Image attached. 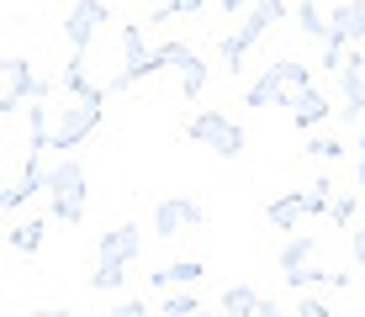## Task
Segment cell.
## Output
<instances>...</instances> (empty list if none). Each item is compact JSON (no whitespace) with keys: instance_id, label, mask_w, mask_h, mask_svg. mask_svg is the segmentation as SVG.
<instances>
[{"instance_id":"6da1fadb","label":"cell","mask_w":365,"mask_h":317,"mask_svg":"<svg viewBox=\"0 0 365 317\" xmlns=\"http://www.w3.org/2000/svg\"><path fill=\"white\" fill-rule=\"evenodd\" d=\"M275 21H286V0H255V6L244 11V16H238V27L222 37L217 43V53H222V69L228 74H238L244 69V58H249V48L259 43V37H265Z\"/></svg>"},{"instance_id":"7a4b0ae2","label":"cell","mask_w":365,"mask_h":317,"mask_svg":"<svg viewBox=\"0 0 365 317\" xmlns=\"http://www.w3.org/2000/svg\"><path fill=\"white\" fill-rule=\"evenodd\" d=\"M106 95H111L106 85H96L91 95L64 100V111L53 117V154H58V159H64L69 148H80L85 137H91L96 127H101V117H106Z\"/></svg>"},{"instance_id":"3957f363","label":"cell","mask_w":365,"mask_h":317,"mask_svg":"<svg viewBox=\"0 0 365 317\" xmlns=\"http://www.w3.org/2000/svg\"><path fill=\"white\" fill-rule=\"evenodd\" d=\"M275 264H281V281L292 291H307V286H334V270H323L318 264V238L312 233H292L275 254Z\"/></svg>"},{"instance_id":"277c9868","label":"cell","mask_w":365,"mask_h":317,"mask_svg":"<svg viewBox=\"0 0 365 317\" xmlns=\"http://www.w3.org/2000/svg\"><path fill=\"white\" fill-rule=\"evenodd\" d=\"M48 95H53V85L32 74V58H21V53H6V58H0V117H16L21 106L48 100Z\"/></svg>"},{"instance_id":"5b68a950","label":"cell","mask_w":365,"mask_h":317,"mask_svg":"<svg viewBox=\"0 0 365 317\" xmlns=\"http://www.w3.org/2000/svg\"><path fill=\"white\" fill-rule=\"evenodd\" d=\"M307 63L302 58H275L265 74L244 90V106H292L297 90H307Z\"/></svg>"},{"instance_id":"8992f818","label":"cell","mask_w":365,"mask_h":317,"mask_svg":"<svg viewBox=\"0 0 365 317\" xmlns=\"http://www.w3.org/2000/svg\"><path fill=\"white\" fill-rule=\"evenodd\" d=\"M85 164L80 159H58V164H48V201H53V217L58 222H85Z\"/></svg>"},{"instance_id":"52a82bcc","label":"cell","mask_w":365,"mask_h":317,"mask_svg":"<svg viewBox=\"0 0 365 317\" xmlns=\"http://www.w3.org/2000/svg\"><path fill=\"white\" fill-rule=\"evenodd\" d=\"M185 137L191 143H201V148H212L217 159H238L244 154V127H238L233 117H222V111H196L191 122H185Z\"/></svg>"},{"instance_id":"ba28073f","label":"cell","mask_w":365,"mask_h":317,"mask_svg":"<svg viewBox=\"0 0 365 317\" xmlns=\"http://www.w3.org/2000/svg\"><path fill=\"white\" fill-rule=\"evenodd\" d=\"M148 74H154V48L143 43V27H138V21H122V69L106 80V90L122 95V90H133L138 80H148Z\"/></svg>"},{"instance_id":"9c48e42d","label":"cell","mask_w":365,"mask_h":317,"mask_svg":"<svg viewBox=\"0 0 365 317\" xmlns=\"http://www.w3.org/2000/svg\"><path fill=\"white\" fill-rule=\"evenodd\" d=\"M207 222V207H201L196 196H165L154 207V238H180V233H191V227Z\"/></svg>"},{"instance_id":"30bf717a","label":"cell","mask_w":365,"mask_h":317,"mask_svg":"<svg viewBox=\"0 0 365 317\" xmlns=\"http://www.w3.org/2000/svg\"><path fill=\"white\" fill-rule=\"evenodd\" d=\"M106 16H111L106 0H74L69 16H64V43L74 48V53H85V48L96 43V32H101V21H106Z\"/></svg>"},{"instance_id":"8fae6325","label":"cell","mask_w":365,"mask_h":317,"mask_svg":"<svg viewBox=\"0 0 365 317\" xmlns=\"http://www.w3.org/2000/svg\"><path fill=\"white\" fill-rule=\"evenodd\" d=\"M339 90H344L339 117H344V122H360V117H365V53H360V48H349L344 69H339Z\"/></svg>"},{"instance_id":"7c38bea8","label":"cell","mask_w":365,"mask_h":317,"mask_svg":"<svg viewBox=\"0 0 365 317\" xmlns=\"http://www.w3.org/2000/svg\"><path fill=\"white\" fill-rule=\"evenodd\" d=\"M101 259H117V264H133L138 254H143V227L138 222H117V227H106L101 233V244H96Z\"/></svg>"},{"instance_id":"4fadbf2b","label":"cell","mask_w":365,"mask_h":317,"mask_svg":"<svg viewBox=\"0 0 365 317\" xmlns=\"http://www.w3.org/2000/svg\"><path fill=\"white\" fill-rule=\"evenodd\" d=\"M43 159H48V154H32V148H27V164H21L16 185L6 190V212H21L37 190H48V164H43Z\"/></svg>"},{"instance_id":"5bb4252c","label":"cell","mask_w":365,"mask_h":317,"mask_svg":"<svg viewBox=\"0 0 365 317\" xmlns=\"http://www.w3.org/2000/svg\"><path fill=\"white\" fill-rule=\"evenodd\" d=\"M329 32H334V43L360 48V37H365V0H339L334 16H329Z\"/></svg>"},{"instance_id":"9a60e30c","label":"cell","mask_w":365,"mask_h":317,"mask_svg":"<svg viewBox=\"0 0 365 317\" xmlns=\"http://www.w3.org/2000/svg\"><path fill=\"white\" fill-rule=\"evenodd\" d=\"M201 275H207V270H201V259H175V264H165V270L148 275V286H154V291H191Z\"/></svg>"},{"instance_id":"2e32d148","label":"cell","mask_w":365,"mask_h":317,"mask_svg":"<svg viewBox=\"0 0 365 317\" xmlns=\"http://www.w3.org/2000/svg\"><path fill=\"white\" fill-rule=\"evenodd\" d=\"M329 111H334V106H329V95H323V90H312V85L292 95V117H297V127H307V132L329 122Z\"/></svg>"},{"instance_id":"e0dca14e","label":"cell","mask_w":365,"mask_h":317,"mask_svg":"<svg viewBox=\"0 0 365 317\" xmlns=\"http://www.w3.org/2000/svg\"><path fill=\"white\" fill-rule=\"evenodd\" d=\"M265 217L275 233H297V222L307 217V207H302V190H286V196H275L270 207H265Z\"/></svg>"},{"instance_id":"ac0fdd59","label":"cell","mask_w":365,"mask_h":317,"mask_svg":"<svg viewBox=\"0 0 365 317\" xmlns=\"http://www.w3.org/2000/svg\"><path fill=\"white\" fill-rule=\"evenodd\" d=\"M201 63V53L191 43H159L154 48V74H165V69H175V74H191Z\"/></svg>"},{"instance_id":"d6986e66","label":"cell","mask_w":365,"mask_h":317,"mask_svg":"<svg viewBox=\"0 0 365 317\" xmlns=\"http://www.w3.org/2000/svg\"><path fill=\"white\" fill-rule=\"evenodd\" d=\"M259 301H265V296H259L255 286H228L217 296V312L222 317H259Z\"/></svg>"},{"instance_id":"ffe728a7","label":"cell","mask_w":365,"mask_h":317,"mask_svg":"<svg viewBox=\"0 0 365 317\" xmlns=\"http://www.w3.org/2000/svg\"><path fill=\"white\" fill-rule=\"evenodd\" d=\"M297 32L307 37V43H318V48L334 37V32H329V16L318 11V0H302V6H297Z\"/></svg>"},{"instance_id":"44dd1931","label":"cell","mask_w":365,"mask_h":317,"mask_svg":"<svg viewBox=\"0 0 365 317\" xmlns=\"http://www.w3.org/2000/svg\"><path fill=\"white\" fill-rule=\"evenodd\" d=\"M122 281H128V264L96 259V275H91V291H96V296H111V291H122Z\"/></svg>"},{"instance_id":"7402d4cb","label":"cell","mask_w":365,"mask_h":317,"mask_svg":"<svg viewBox=\"0 0 365 317\" xmlns=\"http://www.w3.org/2000/svg\"><path fill=\"white\" fill-rule=\"evenodd\" d=\"M43 233H48V222H43V217H27V222H16V227H11V238H6V244L16 249V254H37Z\"/></svg>"},{"instance_id":"603a6c76","label":"cell","mask_w":365,"mask_h":317,"mask_svg":"<svg viewBox=\"0 0 365 317\" xmlns=\"http://www.w3.org/2000/svg\"><path fill=\"white\" fill-rule=\"evenodd\" d=\"M159 312L165 317H201V301H196V291H170V296L159 301Z\"/></svg>"},{"instance_id":"cb8c5ba5","label":"cell","mask_w":365,"mask_h":317,"mask_svg":"<svg viewBox=\"0 0 365 317\" xmlns=\"http://www.w3.org/2000/svg\"><path fill=\"white\" fill-rule=\"evenodd\" d=\"M302 207H307V217H323V212H334V185H329V180L307 185V190H302Z\"/></svg>"},{"instance_id":"d4e9b609","label":"cell","mask_w":365,"mask_h":317,"mask_svg":"<svg viewBox=\"0 0 365 317\" xmlns=\"http://www.w3.org/2000/svg\"><path fill=\"white\" fill-rule=\"evenodd\" d=\"M207 6V0H165V6L148 11V21H175V16H196V11Z\"/></svg>"},{"instance_id":"484cf974","label":"cell","mask_w":365,"mask_h":317,"mask_svg":"<svg viewBox=\"0 0 365 317\" xmlns=\"http://www.w3.org/2000/svg\"><path fill=\"white\" fill-rule=\"evenodd\" d=\"M307 159H344V143L329 137V132H312L307 137Z\"/></svg>"},{"instance_id":"4316f807","label":"cell","mask_w":365,"mask_h":317,"mask_svg":"<svg viewBox=\"0 0 365 317\" xmlns=\"http://www.w3.org/2000/svg\"><path fill=\"white\" fill-rule=\"evenodd\" d=\"M207 80H212V69H207V58H201L191 74H180V95H185V100H196L201 90H207Z\"/></svg>"},{"instance_id":"83f0119b","label":"cell","mask_w":365,"mask_h":317,"mask_svg":"<svg viewBox=\"0 0 365 317\" xmlns=\"http://www.w3.org/2000/svg\"><path fill=\"white\" fill-rule=\"evenodd\" d=\"M355 201H360V190H349V196H334V212H329V217H334L339 227H349V217H355Z\"/></svg>"},{"instance_id":"f1b7e54d","label":"cell","mask_w":365,"mask_h":317,"mask_svg":"<svg viewBox=\"0 0 365 317\" xmlns=\"http://www.w3.org/2000/svg\"><path fill=\"white\" fill-rule=\"evenodd\" d=\"M106 317H148V301H117Z\"/></svg>"},{"instance_id":"f546056e","label":"cell","mask_w":365,"mask_h":317,"mask_svg":"<svg viewBox=\"0 0 365 317\" xmlns=\"http://www.w3.org/2000/svg\"><path fill=\"white\" fill-rule=\"evenodd\" d=\"M292 317H334V312H329V307H323V301H318V296H307V301H302V307H297Z\"/></svg>"},{"instance_id":"4dcf8cb0","label":"cell","mask_w":365,"mask_h":317,"mask_svg":"<svg viewBox=\"0 0 365 317\" xmlns=\"http://www.w3.org/2000/svg\"><path fill=\"white\" fill-rule=\"evenodd\" d=\"M355 190L365 196V137H360V154H355Z\"/></svg>"},{"instance_id":"1f68e13d","label":"cell","mask_w":365,"mask_h":317,"mask_svg":"<svg viewBox=\"0 0 365 317\" xmlns=\"http://www.w3.org/2000/svg\"><path fill=\"white\" fill-rule=\"evenodd\" d=\"M349 254H355V264L365 270V233H355V238H349Z\"/></svg>"},{"instance_id":"d6a6232c","label":"cell","mask_w":365,"mask_h":317,"mask_svg":"<svg viewBox=\"0 0 365 317\" xmlns=\"http://www.w3.org/2000/svg\"><path fill=\"white\" fill-rule=\"evenodd\" d=\"M217 6L228 11V16H233V11H249V6H255V0H217Z\"/></svg>"},{"instance_id":"836d02e7","label":"cell","mask_w":365,"mask_h":317,"mask_svg":"<svg viewBox=\"0 0 365 317\" xmlns=\"http://www.w3.org/2000/svg\"><path fill=\"white\" fill-rule=\"evenodd\" d=\"M259 317H286V312L275 307V301H259Z\"/></svg>"},{"instance_id":"e575fe53","label":"cell","mask_w":365,"mask_h":317,"mask_svg":"<svg viewBox=\"0 0 365 317\" xmlns=\"http://www.w3.org/2000/svg\"><path fill=\"white\" fill-rule=\"evenodd\" d=\"M27 317H74V312H64V307H48V312H27Z\"/></svg>"}]
</instances>
